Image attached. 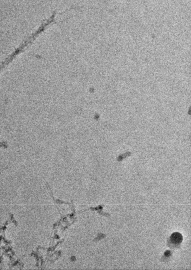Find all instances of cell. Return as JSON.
Wrapping results in <instances>:
<instances>
[{
	"mask_svg": "<svg viewBox=\"0 0 191 270\" xmlns=\"http://www.w3.org/2000/svg\"><path fill=\"white\" fill-rule=\"evenodd\" d=\"M183 241V237L181 233L175 232L171 235L167 241L168 246L171 248H176L181 245Z\"/></svg>",
	"mask_w": 191,
	"mask_h": 270,
	"instance_id": "6da1fadb",
	"label": "cell"
},
{
	"mask_svg": "<svg viewBox=\"0 0 191 270\" xmlns=\"http://www.w3.org/2000/svg\"><path fill=\"white\" fill-rule=\"evenodd\" d=\"M75 259V258L74 257H71V260H72V261H74Z\"/></svg>",
	"mask_w": 191,
	"mask_h": 270,
	"instance_id": "7a4b0ae2",
	"label": "cell"
}]
</instances>
